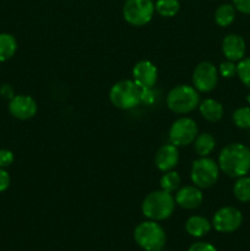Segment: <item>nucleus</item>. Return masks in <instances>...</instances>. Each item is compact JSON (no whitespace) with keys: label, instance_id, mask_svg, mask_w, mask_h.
<instances>
[{"label":"nucleus","instance_id":"obj_1","mask_svg":"<svg viewBox=\"0 0 250 251\" xmlns=\"http://www.w3.org/2000/svg\"><path fill=\"white\" fill-rule=\"evenodd\" d=\"M218 167L230 178H240L250 172V149L243 144H229L218 156Z\"/></svg>","mask_w":250,"mask_h":251},{"label":"nucleus","instance_id":"obj_2","mask_svg":"<svg viewBox=\"0 0 250 251\" xmlns=\"http://www.w3.org/2000/svg\"><path fill=\"white\" fill-rule=\"evenodd\" d=\"M175 208V200L172 193L166 190H157L150 193L142 201L141 210L145 217L151 221H164L172 216Z\"/></svg>","mask_w":250,"mask_h":251},{"label":"nucleus","instance_id":"obj_3","mask_svg":"<svg viewBox=\"0 0 250 251\" xmlns=\"http://www.w3.org/2000/svg\"><path fill=\"white\" fill-rule=\"evenodd\" d=\"M147 88H142L134 80H123L114 83L109 91L113 105L123 110L131 109L145 100Z\"/></svg>","mask_w":250,"mask_h":251},{"label":"nucleus","instance_id":"obj_4","mask_svg":"<svg viewBox=\"0 0 250 251\" xmlns=\"http://www.w3.org/2000/svg\"><path fill=\"white\" fill-rule=\"evenodd\" d=\"M134 239L145 251H158L166 245L167 235L159 223L150 220L136 226L134 230Z\"/></svg>","mask_w":250,"mask_h":251},{"label":"nucleus","instance_id":"obj_5","mask_svg":"<svg viewBox=\"0 0 250 251\" xmlns=\"http://www.w3.org/2000/svg\"><path fill=\"white\" fill-rule=\"evenodd\" d=\"M200 103L198 90L193 86L179 85L167 95V105L175 114H186L195 109Z\"/></svg>","mask_w":250,"mask_h":251},{"label":"nucleus","instance_id":"obj_6","mask_svg":"<svg viewBox=\"0 0 250 251\" xmlns=\"http://www.w3.org/2000/svg\"><path fill=\"white\" fill-rule=\"evenodd\" d=\"M220 176V167L208 157L195 159L191 166L190 178L194 185L200 189H208L215 185Z\"/></svg>","mask_w":250,"mask_h":251},{"label":"nucleus","instance_id":"obj_7","mask_svg":"<svg viewBox=\"0 0 250 251\" xmlns=\"http://www.w3.org/2000/svg\"><path fill=\"white\" fill-rule=\"evenodd\" d=\"M154 14L152 0H126L123 6V16L131 26L141 27L149 24Z\"/></svg>","mask_w":250,"mask_h":251},{"label":"nucleus","instance_id":"obj_8","mask_svg":"<svg viewBox=\"0 0 250 251\" xmlns=\"http://www.w3.org/2000/svg\"><path fill=\"white\" fill-rule=\"evenodd\" d=\"M199 135L198 124L191 118H179L169 129V141L176 147L188 146Z\"/></svg>","mask_w":250,"mask_h":251},{"label":"nucleus","instance_id":"obj_9","mask_svg":"<svg viewBox=\"0 0 250 251\" xmlns=\"http://www.w3.org/2000/svg\"><path fill=\"white\" fill-rule=\"evenodd\" d=\"M243 215L237 207L225 206L213 215L212 226L220 233H233L240 228Z\"/></svg>","mask_w":250,"mask_h":251},{"label":"nucleus","instance_id":"obj_10","mask_svg":"<svg viewBox=\"0 0 250 251\" xmlns=\"http://www.w3.org/2000/svg\"><path fill=\"white\" fill-rule=\"evenodd\" d=\"M218 82V70L210 61L199 64L193 73L194 87L200 92H211Z\"/></svg>","mask_w":250,"mask_h":251},{"label":"nucleus","instance_id":"obj_11","mask_svg":"<svg viewBox=\"0 0 250 251\" xmlns=\"http://www.w3.org/2000/svg\"><path fill=\"white\" fill-rule=\"evenodd\" d=\"M37 102L27 95H17L9 100V112L20 120L32 119L37 114Z\"/></svg>","mask_w":250,"mask_h":251},{"label":"nucleus","instance_id":"obj_12","mask_svg":"<svg viewBox=\"0 0 250 251\" xmlns=\"http://www.w3.org/2000/svg\"><path fill=\"white\" fill-rule=\"evenodd\" d=\"M132 78L142 88L153 87L158 78V71L154 64L149 60H141L132 69Z\"/></svg>","mask_w":250,"mask_h":251},{"label":"nucleus","instance_id":"obj_13","mask_svg":"<svg viewBox=\"0 0 250 251\" xmlns=\"http://www.w3.org/2000/svg\"><path fill=\"white\" fill-rule=\"evenodd\" d=\"M175 203L185 210H195L200 207L203 201V194L200 188L195 185H186L179 189L175 194Z\"/></svg>","mask_w":250,"mask_h":251},{"label":"nucleus","instance_id":"obj_14","mask_svg":"<svg viewBox=\"0 0 250 251\" xmlns=\"http://www.w3.org/2000/svg\"><path fill=\"white\" fill-rule=\"evenodd\" d=\"M245 41L239 34L230 33L223 38L222 51L227 60L240 61L245 55Z\"/></svg>","mask_w":250,"mask_h":251},{"label":"nucleus","instance_id":"obj_15","mask_svg":"<svg viewBox=\"0 0 250 251\" xmlns=\"http://www.w3.org/2000/svg\"><path fill=\"white\" fill-rule=\"evenodd\" d=\"M179 162L178 147L174 145H164L154 154V164L162 172H168L174 169Z\"/></svg>","mask_w":250,"mask_h":251},{"label":"nucleus","instance_id":"obj_16","mask_svg":"<svg viewBox=\"0 0 250 251\" xmlns=\"http://www.w3.org/2000/svg\"><path fill=\"white\" fill-rule=\"evenodd\" d=\"M199 109H200V114L211 123L221 120L225 114L223 105L218 100H212V98H207V100H203L202 102L199 103Z\"/></svg>","mask_w":250,"mask_h":251},{"label":"nucleus","instance_id":"obj_17","mask_svg":"<svg viewBox=\"0 0 250 251\" xmlns=\"http://www.w3.org/2000/svg\"><path fill=\"white\" fill-rule=\"evenodd\" d=\"M211 223L202 216H191L185 222V230L189 235L201 238L211 230Z\"/></svg>","mask_w":250,"mask_h":251},{"label":"nucleus","instance_id":"obj_18","mask_svg":"<svg viewBox=\"0 0 250 251\" xmlns=\"http://www.w3.org/2000/svg\"><path fill=\"white\" fill-rule=\"evenodd\" d=\"M16 50V38L10 33H0V63H4V61L11 59Z\"/></svg>","mask_w":250,"mask_h":251},{"label":"nucleus","instance_id":"obj_19","mask_svg":"<svg viewBox=\"0 0 250 251\" xmlns=\"http://www.w3.org/2000/svg\"><path fill=\"white\" fill-rule=\"evenodd\" d=\"M216 141L213 136L208 132H202V134L198 135L196 139L194 140V147H195V152L200 157H207L211 152L215 149Z\"/></svg>","mask_w":250,"mask_h":251},{"label":"nucleus","instance_id":"obj_20","mask_svg":"<svg viewBox=\"0 0 250 251\" xmlns=\"http://www.w3.org/2000/svg\"><path fill=\"white\" fill-rule=\"evenodd\" d=\"M235 7L232 4H222L216 9L215 21L220 27H228L235 19Z\"/></svg>","mask_w":250,"mask_h":251},{"label":"nucleus","instance_id":"obj_21","mask_svg":"<svg viewBox=\"0 0 250 251\" xmlns=\"http://www.w3.org/2000/svg\"><path fill=\"white\" fill-rule=\"evenodd\" d=\"M233 194L240 202H250V176H240L233 186Z\"/></svg>","mask_w":250,"mask_h":251},{"label":"nucleus","instance_id":"obj_22","mask_svg":"<svg viewBox=\"0 0 250 251\" xmlns=\"http://www.w3.org/2000/svg\"><path fill=\"white\" fill-rule=\"evenodd\" d=\"M154 10L162 17H173L180 10L179 0H157L154 2Z\"/></svg>","mask_w":250,"mask_h":251},{"label":"nucleus","instance_id":"obj_23","mask_svg":"<svg viewBox=\"0 0 250 251\" xmlns=\"http://www.w3.org/2000/svg\"><path fill=\"white\" fill-rule=\"evenodd\" d=\"M180 176L176 172L174 171H168L164 172V174L162 176L161 180H159V185H161L162 190H166L168 193H173V191L178 190L179 186H180Z\"/></svg>","mask_w":250,"mask_h":251},{"label":"nucleus","instance_id":"obj_24","mask_svg":"<svg viewBox=\"0 0 250 251\" xmlns=\"http://www.w3.org/2000/svg\"><path fill=\"white\" fill-rule=\"evenodd\" d=\"M233 123L239 129H250V107H240L232 115Z\"/></svg>","mask_w":250,"mask_h":251},{"label":"nucleus","instance_id":"obj_25","mask_svg":"<svg viewBox=\"0 0 250 251\" xmlns=\"http://www.w3.org/2000/svg\"><path fill=\"white\" fill-rule=\"evenodd\" d=\"M237 75L243 85L250 88V56L249 58H243L237 65Z\"/></svg>","mask_w":250,"mask_h":251},{"label":"nucleus","instance_id":"obj_26","mask_svg":"<svg viewBox=\"0 0 250 251\" xmlns=\"http://www.w3.org/2000/svg\"><path fill=\"white\" fill-rule=\"evenodd\" d=\"M218 73L221 74V76L225 78H230L234 75H237V65L234 64V61L227 60L225 63H222L218 69Z\"/></svg>","mask_w":250,"mask_h":251},{"label":"nucleus","instance_id":"obj_27","mask_svg":"<svg viewBox=\"0 0 250 251\" xmlns=\"http://www.w3.org/2000/svg\"><path fill=\"white\" fill-rule=\"evenodd\" d=\"M14 153L10 150H0V168H7V167H10L14 163Z\"/></svg>","mask_w":250,"mask_h":251},{"label":"nucleus","instance_id":"obj_28","mask_svg":"<svg viewBox=\"0 0 250 251\" xmlns=\"http://www.w3.org/2000/svg\"><path fill=\"white\" fill-rule=\"evenodd\" d=\"M188 251H217V249L207 242H196L190 245Z\"/></svg>","mask_w":250,"mask_h":251},{"label":"nucleus","instance_id":"obj_29","mask_svg":"<svg viewBox=\"0 0 250 251\" xmlns=\"http://www.w3.org/2000/svg\"><path fill=\"white\" fill-rule=\"evenodd\" d=\"M233 6L242 14L250 15V0H233Z\"/></svg>","mask_w":250,"mask_h":251},{"label":"nucleus","instance_id":"obj_30","mask_svg":"<svg viewBox=\"0 0 250 251\" xmlns=\"http://www.w3.org/2000/svg\"><path fill=\"white\" fill-rule=\"evenodd\" d=\"M11 183V178L10 174L5 171V168H0V193L7 190Z\"/></svg>","mask_w":250,"mask_h":251},{"label":"nucleus","instance_id":"obj_31","mask_svg":"<svg viewBox=\"0 0 250 251\" xmlns=\"http://www.w3.org/2000/svg\"><path fill=\"white\" fill-rule=\"evenodd\" d=\"M0 96H1L2 98H5V100H12V98L15 97L14 88L10 85H7V83H5V85H2L1 87H0Z\"/></svg>","mask_w":250,"mask_h":251},{"label":"nucleus","instance_id":"obj_32","mask_svg":"<svg viewBox=\"0 0 250 251\" xmlns=\"http://www.w3.org/2000/svg\"><path fill=\"white\" fill-rule=\"evenodd\" d=\"M247 100H248V102H249V103H250V95H249V96H248V98H247Z\"/></svg>","mask_w":250,"mask_h":251},{"label":"nucleus","instance_id":"obj_33","mask_svg":"<svg viewBox=\"0 0 250 251\" xmlns=\"http://www.w3.org/2000/svg\"><path fill=\"white\" fill-rule=\"evenodd\" d=\"M158 251H163V250H162V249H161V250H158Z\"/></svg>","mask_w":250,"mask_h":251}]
</instances>
